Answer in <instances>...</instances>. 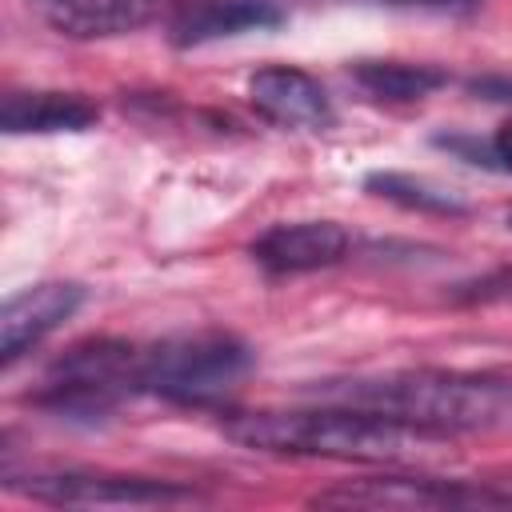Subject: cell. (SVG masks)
Wrapping results in <instances>:
<instances>
[{"label": "cell", "instance_id": "obj_14", "mask_svg": "<svg viewBox=\"0 0 512 512\" xmlns=\"http://www.w3.org/2000/svg\"><path fill=\"white\" fill-rule=\"evenodd\" d=\"M364 188L372 196H384V200H392L400 208H416V212H436V216H464L468 212V204L452 188H440V184L408 176V172H372V176H364Z\"/></svg>", "mask_w": 512, "mask_h": 512}, {"label": "cell", "instance_id": "obj_11", "mask_svg": "<svg viewBox=\"0 0 512 512\" xmlns=\"http://www.w3.org/2000/svg\"><path fill=\"white\" fill-rule=\"evenodd\" d=\"M276 24H284L276 0H196L172 20V44L192 48L240 32H264Z\"/></svg>", "mask_w": 512, "mask_h": 512}, {"label": "cell", "instance_id": "obj_6", "mask_svg": "<svg viewBox=\"0 0 512 512\" xmlns=\"http://www.w3.org/2000/svg\"><path fill=\"white\" fill-rule=\"evenodd\" d=\"M8 488L44 500V504H72V508H100V504H180L196 500L192 488L176 480H148V476H112V472H32L24 480H8Z\"/></svg>", "mask_w": 512, "mask_h": 512}, {"label": "cell", "instance_id": "obj_16", "mask_svg": "<svg viewBox=\"0 0 512 512\" xmlns=\"http://www.w3.org/2000/svg\"><path fill=\"white\" fill-rule=\"evenodd\" d=\"M392 4H416V8H472L476 0H392Z\"/></svg>", "mask_w": 512, "mask_h": 512}, {"label": "cell", "instance_id": "obj_7", "mask_svg": "<svg viewBox=\"0 0 512 512\" xmlns=\"http://www.w3.org/2000/svg\"><path fill=\"white\" fill-rule=\"evenodd\" d=\"M248 100L260 116L284 128H328L336 120L324 84L300 68L268 64L248 80Z\"/></svg>", "mask_w": 512, "mask_h": 512}, {"label": "cell", "instance_id": "obj_10", "mask_svg": "<svg viewBox=\"0 0 512 512\" xmlns=\"http://www.w3.org/2000/svg\"><path fill=\"white\" fill-rule=\"evenodd\" d=\"M28 8L68 40H104L148 24L156 0H28Z\"/></svg>", "mask_w": 512, "mask_h": 512}, {"label": "cell", "instance_id": "obj_5", "mask_svg": "<svg viewBox=\"0 0 512 512\" xmlns=\"http://www.w3.org/2000/svg\"><path fill=\"white\" fill-rule=\"evenodd\" d=\"M320 508H400V512H420V508H504L512 496L492 492L484 484L468 480H432V476H368V480H344L336 488H324L312 496Z\"/></svg>", "mask_w": 512, "mask_h": 512}, {"label": "cell", "instance_id": "obj_1", "mask_svg": "<svg viewBox=\"0 0 512 512\" xmlns=\"http://www.w3.org/2000/svg\"><path fill=\"white\" fill-rule=\"evenodd\" d=\"M224 436L288 456H328L360 464H436L452 452V432H436L388 412L328 404L296 412H244L224 420Z\"/></svg>", "mask_w": 512, "mask_h": 512}, {"label": "cell", "instance_id": "obj_12", "mask_svg": "<svg viewBox=\"0 0 512 512\" xmlns=\"http://www.w3.org/2000/svg\"><path fill=\"white\" fill-rule=\"evenodd\" d=\"M100 120V108L76 92H8L0 100V128L24 132H84Z\"/></svg>", "mask_w": 512, "mask_h": 512}, {"label": "cell", "instance_id": "obj_15", "mask_svg": "<svg viewBox=\"0 0 512 512\" xmlns=\"http://www.w3.org/2000/svg\"><path fill=\"white\" fill-rule=\"evenodd\" d=\"M492 156L500 160L504 172H512V120H504V124L496 128V136H492Z\"/></svg>", "mask_w": 512, "mask_h": 512}, {"label": "cell", "instance_id": "obj_4", "mask_svg": "<svg viewBox=\"0 0 512 512\" xmlns=\"http://www.w3.org/2000/svg\"><path fill=\"white\" fill-rule=\"evenodd\" d=\"M140 392V352L124 340H84L52 360L40 408L68 420H104Z\"/></svg>", "mask_w": 512, "mask_h": 512}, {"label": "cell", "instance_id": "obj_13", "mask_svg": "<svg viewBox=\"0 0 512 512\" xmlns=\"http://www.w3.org/2000/svg\"><path fill=\"white\" fill-rule=\"evenodd\" d=\"M352 80L376 100L408 104V100H424L436 88H444L448 72L436 64H408V60H356Z\"/></svg>", "mask_w": 512, "mask_h": 512}, {"label": "cell", "instance_id": "obj_2", "mask_svg": "<svg viewBox=\"0 0 512 512\" xmlns=\"http://www.w3.org/2000/svg\"><path fill=\"white\" fill-rule=\"evenodd\" d=\"M312 396L328 404H356L388 412L436 432H492L512 428V380L488 372H444V368H408L384 376L324 380Z\"/></svg>", "mask_w": 512, "mask_h": 512}, {"label": "cell", "instance_id": "obj_17", "mask_svg": "<svg viewBox=\"0 0 512 512\" xmlns=\"http://www.w3.org/2000/svg\"><path fill=\"white\" fill-rule=\"evenodd\" d=\"M508 224H512V212H508Z\"/></svg>", "mask_w": 512, "mask_h": 512}, {"label": "cell", "instance_id": "obj_9", "mask_svg": "<svg viewBox=\"0 0 512 512\" xmlns=\"http://www.w3.org/2000/svg\"><path fill=\"white\" fill-rule=\"evenodd\" d=\"M348 252V232L336 220H296V224H272L252 240L256 264L268 272H316Z\"/></svg>", "mask_w": 512, "mask_h": 512}, {"label": "cell", "instance_id": "obj_8", "mask_svg": "<svg viewBox=\"0 0 512 512\" xmlns=\"http://www.w3.org/2000/svg\"><path fill=\"white\" fill-rule=\"evenodd\" d=\"M84 304V288L68 280L36 284L12 296L0 312V360L12 364L20 360L32 344H40L48 332H56L76 308Z\"/></svg>", "mask_w": 512, "mask_h": 512}, {"label": "cell", "instance_id": "obj_3", "mask_svg": "<svg viewBox=\"0 0 512 512\" xmlns=\"http://www.w3.org/2000/svg\"><path fill=\"white\" fill-rule=\"evenodd\" d=\"M252 368L244 340L228 332L172 336L140 352V392L164 396L172 404H212L232 392Z\"/></svg>", "mask_w": 512, "mask_h": 512}]
</instances>
